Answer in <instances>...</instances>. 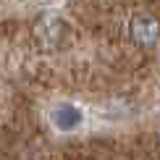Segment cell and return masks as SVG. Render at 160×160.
Listing matches in <instances>:
<instances>
[{
	"label": "cell",
	"instance_id": "cell-3",
	"mask_svg": "<svg viewBox=\"0 0 160 160\" xmlns=\"http://www.w3.org/2000/svg\"><path fill=\"white\" fill-rule=\"evenodd\" d=\"M50 118L61 131H71V129H76V126L82 123V110L74 108V105H58Z\"/></svg>",
	"mask_w": 160,
	"mask_h": 160
},
{
	"label": "cell",
	"instance_id": "cell-1",
	"mask_svg": "<svg viewBox=\"0 0 160 160\" xmlns=\"http://www.w3.org/2000/svg\"><path fill=\"white\" fill-rule=\"evenodd\" d=\"M129 37L139 48H152L160 39V21L150 13H137L129 21Z\"/></svg>",
	"mask_w": 160,
	"mask_h": 160
},
{
	"label": "cell",
	"instance_id": "cell-2",
	"mask_svg": "<svg viewBox=\"0 0 160 160\" xmlns=\"http://www.w3.org/2000/svg\"><path fill=\"white\" fill-rule=\"evenodd\" d=\"M63 18L58 16V13H42V16L37 18V24H34V37L39 39L42 45H58L61 42V37H63Z\"/></svg>",
	"mask_w": 160,
	"mask_h": 160
},
{
	"label": "cell",
	"instance_id": "cell-4",
	"mask_svg": "<svg viewBox=\"0 0 160 160\" xmlns=\"http://www.w3.org/2000/svg\"><path fill=\"white\" fill-rule=\"evenodd\" d=\"M84 160H89V158H84Z\"/></svg>",
	"mask_w": 160,
	"mask_h": 160
}]
</instances>
